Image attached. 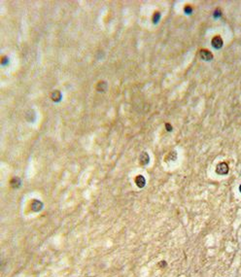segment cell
I'll use <instances>...</instances> for the list:
<instances>
[{
	"mask_svg": "<svg viewBox=\"0 0 241 277\" xmlns=\"http://www.w3.org/2000/svg\"><path fill=\"white\" fill-rule=\"evenodd\" d=\"M229 164L226 162H220L216 167V173L219 175H226L229 173Z\"/></svg>",
	"mask_w": 241,
	"mask_h": 277,
	"instance_id": "obj_1",
	"label": "cell"
},
{
	"mask_svg": "<svg viewBox=\"0 0 241 277\" xmlns=\"http://www.w3.org/2000/svg\"><path fill=\"white\" fill-rule=\"evenodd\" d=\"M199 55H200V57L203 60H206V61H208V60H211L213 59V54L210 51L206 49H202L199 51Z\"/></svg>",
	"mask_w": 241,
	"mask_h": 277,
	"instance_id": "obj_2",
	"label": "cell"
},
{
	"mask_svg": "<svg viewBox=\"0 0 241 277\" xmlns=\"http://www.w3.org/2000/svg\"><path fill=\"white\" fill-rule=\"evenodd\" d=\"M223 44H224V42H223V39H222L221 36L217 35L212 39V46L214 47L215 49H217V50L221 49L222 47H223Z\"/></svg>",
	"mask_w": 241,
	"mask_h": 277,
	"instance_id": "obj_3",
	"label": "cell"
},
{
	"mask_svg": "<svg viewBox=\"0 0 241 277\" xmlns=\"http://www.w3.org/2000/svg\"><path fill=\"white\" fill-rule=\"evenodd\" d=\"M43 208V203L41 201H39V200H37V199H34V200L32 201V203H31V209L33 210V211H35V212H38V211H40L41 209Z\"/></svg>",
	"mask_w": 241,
	"mask_h": 277,
	"instance_id": "obj_4",
	"label": "cell"
},
{
	"mask_svg": "<svg viewBox=\"0 0 241 277\" xmlns=\"http://www.w3.org/2000/svg\"><path fill=\"white\" fill-rule=\"evenodd\" d=\"M139 160H140V163L142 165H146L149 163V160H150V157H149V155L146 153V152H143L142 154L140 155L139 157Z\"/></svg>",
	"mask_w": 241,
	"mask_h": 277,
	"instance_id": "obj_5",
	"label": "cell"
},
{
	"mask_svg": "<svg viewBox=\"0 0 241 277\" xmlns=\"http://www.w3.org/2000/svg\"><path fill=\"white\" fill-rule=\"evenodd\" d=\"M135 184L137 185L138 188H143L146 184V179L144 178V176L142 175H138L136 178H135Z\"/></svg>",
	"mask_w": 241,
	"mask_h": 277,
	"instance_id": "obj_6",
	"label": "cell"
},
{
	"mask_svg": "<svg viewBox=\"0 0 241 277\" xmlns=\"http://www.w3.org/2000/svg\"><path fill=\"white\" fill-rule=\"evenodd\" d=\"M11 184H12V186L14 188H18V187H20L21 181H20V179H19V178H14L12 180V182H11Z\"/></svg>",
	"mask_w": 241,
	"mask_h": 277,
	"instance_id": "obj_7",
	"label": "cell"
},
{
	"mask_svg": "<svg viewBox=\"0 0 241 277\" xmlns=\"http://www.w3.org/2000/svg\"><path fill=\"white\" fill-rule=\"evenodd\" d=\"M160 18V12H156V13H155V14H154V17H153L154 23H157V21H159Z\"/></svg>",
	"mask_w": 241,
	"mask_h": 277,
	"instance_id": "obj_8",
	"label": "cell"
},
{
	"mask_svg": "<svg viewBox=\"0 0 241 277\" xmlns=\"http://www.w3.org/2000/svg\"><path fill=\"white\" fill-rule=\"evenodd\" d=\"M184 11H185V13H186V14H191L193 12V8L191 7L190 5H187V6L184 8Z\"/></svg>",
	"mask_w": 241,
	"mask_h": 277,
	"instance_id": "obj_9",
	"label": "cell"
},
{
	"mask_svg": "<svg viewBox=\"0 0 241 277\" xmlns=\"http://www.w3.org/2000/svg\"><path fill=\"white\" fill-rule=\"evenodd\" d=\"M221 16H222V12H221V10H220V9H217V10L215 11L214 17H215V18H220Z\"/></svg>",
	"mask_w": 241,
	"mask_h": 277,
	"instance_id": "obj_10",
	"label": "cell"
},
{
	"mask_svg": "<svg viewBox=\"0 0 241 277\" xmlns=\"http://www.w3.org/2000/svg\"><path fill=\"white\" fill-rule=\"evenodd\" d=\"M165 126H166V129H167L168 131H172V126H171L169 124H165Z\"/></svg>",
	"mask_w": 241,
	"mask_h": 277,
	"instance_id": "obj_11",
	"label": "cell"
},
{
	"mask_svg": "<svg viewBox=\"0 0 241 277\" xmlns=\"http://www.w3.org/2000/svg\"><path fill=\"white\" fill-rule=\"evenodd\" d=\"M160 267H166V262H165V261H162L160 262Z\"/></svg>",
	"mask_w": 241,
	"mask_h": 277,
	"instance_id": "obj_12",
	"label": "cell"
},
{
	"mask_svg": "<svg viewBox=\"0 0 241 277\" xmlns=\"http://www.w3.org/2000/svg\"><path fill=\"white\" fill-rule=\"evenodd\" d=\"M239 192L241 193V185H240V186H239Z\"/></svg>",
	"mask_w": 241,
	"mask_h": 277,
	"instance_id": "obj_13",
	"label": "cell"
}]
</instances>
